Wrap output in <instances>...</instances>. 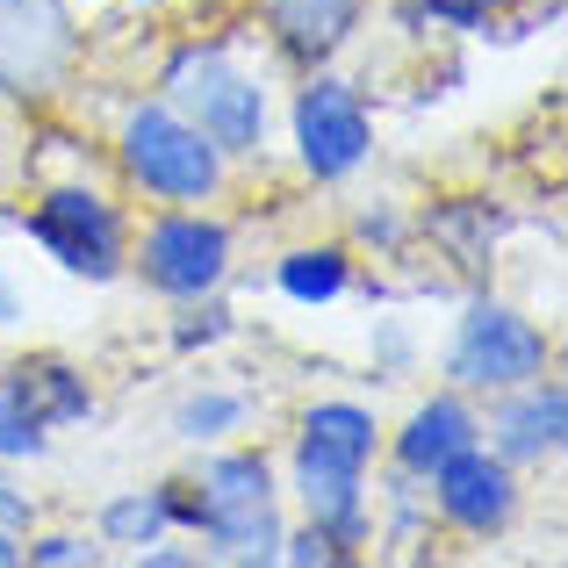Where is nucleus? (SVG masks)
Listing matches in <instances>:
<instances>
[{
  "instance_id": "obj_22",
  "label": "nucleus",
  "mask_w": 568,
  "mask_h": 568,
  "mask_svg": "<svg viewBox=\"0 0 568 568\" xmlns=\"http://www.w3.org/2000/svg\"><path fill=\"white\" fill-rule=\"evenodd\" d=\"M109 547L94 540V526H29L22 532V568H101Z\"/></svg>"
},
{
  "instance_id": "obj_25",
  "label": "nucleus",
  "mask_w": 568,
  "mask_h": 568,
  "mask_svg": "<svg viewBox=\"0 0 568 568\" xmlns=\"http://www.w3.org/2000/svg\"><path fill=\"white\" fill-rule=\"evenodd\" d=\"M346 245L361 252H375V260H403V252L417 245L410 237V209H396V202H375V209H361V216H353V231H346Z\"/></svg>"
},
{
  "instance_id": "obj_23",
  "label": "nucleus",
  "mask_w": 568,
  "mask_h": 568,
  "mask_svg": "<svg viewBox=\"0 0 568 568\" xmlns=\"http://www.w3.org/2000/svg\"><path fill=\"white\" fill-rule=\"evenodd\" d=\"M43 454H51V432L29 417V403L0 375V468H29V460H43Z\"/></svg>"
},
{
  "instance_id": "obj_14",
  "label": "nucleus",
  "mask_w": 568,
  "mask_h": 568,
  "mask_svg": "<svg viewBox=\"0 0 568 568\" xmlns=\"http://www.w3.org/2000/svg\"><path fill=\"white\" fill-rule=\"evenodd\" d=\"M475 439H483V403L439 382V388H425L396 425H382V468L425 483L432 468H446V460H454L460 446H475Z\"/></svg>"
},
{
  "instance_id": "obj_7",
  "label": "nucleus",
  "mask_w": 568,
  "mask_h": 568,
  "mask_svg": "<svg viewBox=\"0 0 568 568\" xmlns=\"http://www.w3.org/2000/svg\"><path fill=\"white\" fill-rule=\"evenodd\" d=\"M237 274V231L216 202H173V209H144L130 223V274L144 295L159 303H194V295L231 288Z\"/></svg>"
},
{
  "instance_id": "obj_24",
  "label": "nucleus",
  "mask_w": 568,
  "mask_h": 568,
  "mask_svg": "<svg viewBox=\"0 0 568 568\" xmlns=\"http://www.w3.org/2000/svg\"><path fill=\"white\" fill-rule=\"evenodd\" d=\"M403 14L446 37H489L504 22V0H403Z\"/></svg>"
},
{
  "instance_id": "obj_1",
  "label": "nucleus",
  "mask_w": 568,
  "mask_h": 568,
  "mask_svg": "<svg viewBox=\"0 0 568 568\" xmlns=\"http://www.w3.org/2000/svg\"><path fill=\"white\" fill-rule=\"evenodd\" d=\"M152 94H166L231 166L274 152V115H281L274 72L245 58L237 29H202V37L166 43V58L152 72Z\"/></svg>"
},
{
  "instance_id": "obj_18",
  "label": "nucleus",
  "mask_w": 568,
  "mask_h": 568,
  "mask_svg": "<svg viewBox=\"0 0 568 568\" xmlns=\"http://www.w3.org/2000/svg\"><path fill=\"white\" fill-rule=\"evenodd\" d=\"M173 532H181V518H173V497H166V483L115 489V497L94 511V540L109 547V555H130V561H138L152 540H173Z\"/></svg>"
},
{
  "instance_id": "obj_8",
  "label": "nucleus",
  "mask_w": 568,
  "mask_h": 568,
  "mask_svg": "<svg viewBox=\"0 0 568 568\" xmlns=\"http://www.w3.org/2000/svg\"><path fill=\"white\" fill-rule=\"evenodd\" d=\"M87 58V29L72 0H0V101L22 115H51L72 94Z\"/></svg>"
},
{
  "instance_id": "obj_12",
  "label": "nucleus",
  "mask_w": 568,
  "mask_h": 568,
  "mask_svg": "<svg viewBox=\"0 0 568 568\" xmlns=\"http://www.w3.org/2000/svg\"><path fill=\"white\" fill-rule=\"evenodd\" d=\"M367 8L375 0H252V29L281 72H317L346 65V51L367 37Z\"/></svg>"
},
{
  "instance_id": "obj_27",
  "label": "nucleus",
  "mask_w": 568,
  "mask_h": 568,
  "mask_svg": "<svg viewBox=\"0 0 568 568\" xmlns=\"http://www.w3.org/2000/svg\"><path fill=\"white\" fill-rule=\"evenodd\" d=\"M281 568H346V555H338L332 540H324L317 526H303V518H288V532H281Z\"/></svg>"
},
{
  "instance_id": "obj_32",
  "label": "nucleus",
  "mask_w": 568,
  "mask_h": 568,
  "mask_svg": "<svg viewBox=\"0 0 568 568\" xmlns=\"http://www.w3.org/2000/svg\"><path fill=\"white\" fill-rule=\"evenodd\" d=\"M0 361H8V353H0Z\"/></svg>"
},
{
  "instance_id": "obj_4",
  "label": "nucleus",
  "mask_w": 568,
  "mask_h": 568,
  "mask_svg": "<svg viewBox=\"0 0 568 568\" xmlns=\"http://www.w3.org/2000/svg\"><path fill=\"white\" fill-rule=\"evenodd\" d=\"M281 138H288V159L310 187H346L375 166V144H382V109L353 72L317 65V72H295L288 87V109L274 115Z\"/></svg>"
},
{
  "instance_id": "obj_16",
  "label": "nucleus",
  "mask_w": 568,
  "mask_h": 568,
  "mask_svg": "<svg viewBox=\"0 0 568 568\" xmlns=\"http://www.w3.org/2000/svg\"><path fill=\"white\" fill-rule=\"evenodd\" d=\"M288 454L338 460V468H382V410L361 396H317L295 410Z\"/></svg>"
},
{
  "instance_id": "obj_10",
  "label": "nucleus",
  "mask_w": 568,
  "mask_h": 568,
  "mask_svg": "<svg viewBox=\"0 0 568 568\" xmlns=\"http://www.w3.org/2000/svg\"><path fill=\"white\" fill-rule=\"evenodd\" d=\"M281 497L303 526H317L346 561L375 547V468H338V460H281Z\"/></svg>"
},
{
  "instance_id": "obj_20",
  "label": "nucleus",
  "mask_w": 568,
  "mask_h": 568,
  "mask_svg": "<svg viewBox=\"0 0 568 568\" xmlns=\"http://www.w3.org/2000/svg\"><path fill=\"white\" fill-rule=\"evenodd\" d=\"M375 547H396V555H417L432 547V504H425V483L382 468L375 483Z\"/></svg>"
},
{
  "instance_id": "obj_31",
  "label": "nucleus",
  "mask_w": 568,
  "mask_h": 568,
  "mask_svg": "<svg viewBox=\"0 0 568 568\" xmlns=\"http://www.w3.org/2000/svg\"><path fill=\"white\" fill-rule=\"evenodd\" d=\"M130 8H166V0H130Z\"/></svg>"
},
{
  "instance_id": "obj_26",
  "label": "nucleus",
  "mask_w": 568,
  "mask_h": 568,
  "mask_svg": "<svg viewBox=\"0 0 568 568\" xmlns=\"http://www.w3.org/2000/svg\"><path fill=\"white\" fill-rule=\"evenodd\" d=\"M417 367V332L403 317H382L375 324V382H403Z\"/></svg>"
},
{
  "instance_id": "obj_2",
  "label": "nucleus",
  "mask_w": 568,
  "mask_h": 568,
  "mask_svg": "<svg viewBox=\"0 0 568 568\" xmlns=\"http://www.w3.org/2000/svg\"><path fill=\"white\" fill-rule=\"evenodd\" d=\"M194 483V555L202 561H274L281 532H288V497H281V460L266 446L223 439L202 446V460L187 468Z\"/></svg>"
},
{
  "instance_id": "obj_19",
  "label": "nucleus",
  "mask_w": 568,
  "mask_h": 568,
  "mask_svg": "<svg viewBox=\"0 0 568 568\" xmlns=\"http://www.w3.org/2000/svg\"><path fill=\"white\" fill-rule=\"evenodd\" d=\"M252 425V396L245 388H231V382H194L181 388V403H173V417H166V432L181 446H223V439H237V432Z\"/></svg>"
},
{
  "instance_id": "obj_9",
  "label": "nucleus",
  "mask_w": 568,
  "mask_h": 568,
  "mask_svg": "<svg viewBox=\"0 0 568 568\" xmlns=\"http://www.w3.org/2000/svg\"><path fill=\"white\" fill-rule=\"evenodd\" d=\"M425 504H432V526L439 532L489 547V540H504V532L518 526V511H526V475L475 439V446H460L446 468L425 475Z\"/></svg>"
},
{
  "instance_id": "obj_3",
  "label": "nucleus",
  "mask_w": 568,
  "mask_h": 568,
  "mask_svg": "<svg viewBox=\"0 0 568 568\" xmlns=\"http://www.w3.org/2000/svg\"><path fill=\"white\" fill-rule=\"evenodd\" d=\"M109 166H115V187L138 194V202H152V209L223 202V187H231V159H223L166 94H152V87L115 109Z\"/></svg>"
},
{
  "instance_id": "obj_5",
  "label": "nucleus",
  "mask_w": 568,
  "mask_h": 568,
  "mask_svg": "<svg viewBox=\"0 0 568 568\" xmlns=\"http://www.w3.org/2000/svg\"><path fill=\"white\" fill-rule=\"evenodd\" d=\"M130 223L138 216L123 209V187H101L87 173L43 181L22 209V237L65 281H87V288H115L130 274Z\"/></svg>"
},
{
  "instance_id": "obj_28",
  "label": "nucleus",
  "mask_w": 568,
  "mask_h": 568,
  "mask_svg": "<svg viewBox=\"0 0 568 568\" xmlns=\"http://www.w3.org/2000/svg\"><path fill=\"white\" fill-rule=\"evenodd\" d=\"M0 526H14V532L37 526V497L14 483V468H0Z\"/></svg>"
},
{
  "instance_id": "obj_30",
  "label": "nucleus",
  "mask_w": 568,
  "mask_h": 568,
  "mask_svg": "<svg viewBox=\"0 0 568 568\" xmlns=\"http://www.w3.org/2000/svg\"><path fill=\"white\" fill-rule=\"evenodd\" d=\"M0 568H22V532L0 526Z\"/></svg>"
},
{
  "instance_id": "obj_11",
  "label": "nucleus",
  "mask_w": 568,
  "mask_h": 568,
  "mask_svg": "<svg viewBox=\"0 0 568 568\" xmlns=\"http://www.w3.org/2000/svg\"><path fill=\"white\" fill-rule=\"evenodd\" d=\"M483 446L497 460H511L518 475L561 468V454H568V382L547 367V375H532L518 388L483 396Z\"/></svg>"
},
{
  "instance_id": "obj_15",
  "label": "nucleus",
  "mask_w": 568,
  "mask_h": 568,
  "mask_svg": "<svg viewBox=\"0 0 568 568\" xmlns=\"http://www.w3.org/2000/svg\"><path fill=\"white\" fill-rule=\"evenodd\" d=\"M0 375H8V388L29 403V417H37L43 432H80L101 417V388L94 375H87L80 361H65V353H22V361H0Z\"/></svg>"
},
{
  "instance_id": "obj_17",
  "label": "nucleus",
  "mask_w": 568,
  "mask_h": 568,
  "mask_svg": "<svg viewBox=\"0 0 568 568\" xmlns=\"http://www.w3.org/2000/svg\"><path fill=\"white\" fill-rule=\"evenodd\" d=\"M361 288V252L346 237H303L274 252V295L295 310H332Z\"/></svg>"
},
{
  "instance_id": "obj_13",
  "label": "nucleus",
  "mask_w": 568,
  "mask_h": 568,
  "mask_svg": "<svg viewBox=\"0 0 568 568\" xmlns=\"http://www.w3.org/2000/svg\"><path fill=\"white\" fill-rule=\"evenodd\" d=\"M504 202L489 194H439L410 216V237H425L432 260L454 274V288H489L497 281V252H504Z\"/></svg>"
},
{
  "instance_id": "obj_21",
  "label": "nucleus",
  "mask_w": 568,
  "mask_h": 568,
  "mask_svg": "<svg viewBox=\"0 0 568 568\" xmlns=\"http://www.w3.org/2000/svg\"><path fill=\"white\" fill-rule=\"evenodd\" d=\"M223 338H237V310H231V295H194V303H173V317H166V346L173 353H216Z\"/></svg>"
},
{
  "instance_id": "obj_6",
  "label": "nucleus",
  "mask_w": 568,
  "mask_h": 568,
  "mask_svg": "<svg viewBox=\"0 0 568 568\" xmlns=\"http://www.w3.org/2000/svg\"><path fill=\"white\" fill-rule=\"evenodd\" d=\"M555 367V332L532 317L526 303L497 288H460V310L446 324V346H439V382L460 388V396H497V388H518L532 375Z\"/></svg>"
},
{
  "instance_id": "obj_29",
  "label": "nucleus",
  "mask_w": 568,
  "mask_h": 568,
  "mask_svg": "<svg viewBox=\"0 0 568 568\" xmlns=\"http://www.w3.org/2000/svg\"><path fill=\"white\" fill-rule=\"evenodd\" d=\"M14 324H29V288L14 266H0V332H14Z\"/></svg>"
}]
</instances>
